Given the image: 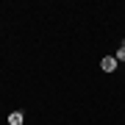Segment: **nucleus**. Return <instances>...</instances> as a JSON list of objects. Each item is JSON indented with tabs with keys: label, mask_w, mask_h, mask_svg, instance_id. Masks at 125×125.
I'll return each mask as SVG.
<instances>
[{
	"label": "nucleus",
	"mask_w": 125,
	"mask_h": 125,
	"mask_svg": "<svg viewBox=\"0 0 125 125\" xmlns=\"http://www.w3.org/2000/svg\"><path fill=\"white\" fill-rule=\"evenodd\" d=\"M100 67H103V72H114V70H117V58H114V56H106V58L100 61Z\"/></svg>",
	"instance_id": "obj_1"
},
{
	"label": "nucleus",
	"mask_w": 125,
	"mask_h": 125,
	"mask_svg": "<svg viewBox=\"0 0 125 125\" xmlns=\"http://www.w3.org/2000/svg\"><path fill=\"white\" fill-rule=\"evenodd\" d=\"M25 122V114L22 111H11L9 114V125H22Z\"/></svg>",
	"instance_id": "obj_2"
},
{
	"label": "nucleus",
	"mask_w": 125,
	"mask_h": 125,
	"mask_svg": "<svg viewBox=\"0 0 125 125\" xmlns=\"http://www.w3.org/2000/svg\"><path fill=\"white\" fill-rule=\"evenodd\" d=\"M114 58H117V64H120V61H125V47H120V50H117V53H114Z\"/></svg>",
	"instance_id": "obj_3"
},
{
	"label": "nucleus",
	"mask_w": 125,
	"mask_h": 125,
	"mask_svg": "<svg viewBox=\"0 0 125 125\" xmlns=\"http://www.w3.org/2000/svg\"><path fill=\"white\" fill-rule=\"evenodd\" d=\"M122 47H125V42H122Z\"/></svg>",
	"instance_id": "obj_4"
}]
</instances>
